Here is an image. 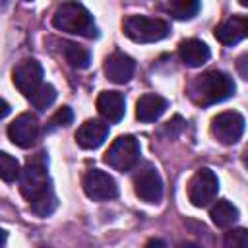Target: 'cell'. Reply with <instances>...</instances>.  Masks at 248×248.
I'll use <instances>...</instances> for the list:
<instances>
[{"instance_id": "obj_16", "label": "cell", "mask_w": 248, "mask_h": 248, "mask_svg": "<svg viewBox=\"0 0 248 248\" xmlns=\"http://www.w3.org/2000/svg\"><path fill=\"white\" fill-rule=\"evenodd\" d=\"M169 101L157 93H145L136 103V118L141 122H155L167 110Z\"/></svg>"}, {"instance_id": "obj_27", "label": "cell", "mask_w": 248, "mask_h": 248, "mask_svg": "<svg viewBox=\"0 0 248 248\" xmlns=\"http://www.w3.org/2000/svg\"><path fill=\"white\" fill-rule=\"evenodd\" d=\"M10 114V105H8V101H4L2 97H0V118H4V116H8Z\"/></svg>"}, {"instance_id": "obj_18", "label": "cell", "mask_w": 248, "mask_h": 248, "mask_svg": "<svg viewBox=\"0 0 248 248\" xmlns=\"http://www.w3.org/2000/svg\"><path fill=\"white\" fill-rule=\"evenodd\" d=\"M209 217L219 229H227L238 219V209L229 200H217L209 211Z\"/></svg>"}, {"instance_id": "obj_22", "label": "cell", "mask_w": 248, "mask_h": 248, "mask_svg": "<svg viewBox=\"0 0 248 248\" xmlns=\"http://www.w3.org/2000/svg\"><path fill=\"white\" fill-rule=\"evenodd\" d=\"M54 99H56V89H54L50 83H43V85L29 97L31 105H33L35 108H39V110L48 108V107L54 103Z\"/></svg>"}, {"instance_id": "obj_3", "label": "cell", "mask_w": 248, "mask_h": 248, "mask_svg": "<svg viewBox=\"0 0 248 248\" xmlns=\"http://www.w3.org/2000/svg\"><path fill=\"white\" fill-rule=\"evenodd\" d=\"M19 190L23 198L33 203L39 198L50 194V180H48V170H46V159L45 153H35L33 157L27 159L25 167L19 172Z\"/></svg>"}, {"instance_id": "obj_30", "label": "cell", "mask_w": 248, "mask_h": 248, "mask_svg": "<svg viewBox=\"0 0 248 248\" xmlns=\"http://www.w3.org/2000/svg\"><path fill=\"white\" fill-rule=\"evenodd\" d=\"M43 248H46V246H43Z\"/></svg>"}, {"instance_id": "obj_10", "label": "cell", "mask_w": 248, "mask_h": 248, "mask_svg": "<svg viewBox=\"0 0 248 248\" xmlns=\"http://www.w3.org/2000/svg\"><path fill=\"white\" fill-rule=\"evenodd\" d=\"M134 192L147 203H157L163 198V180L153 167H145L134 176Z\"/></svg>"}, {"instance_id": "obj_29", "label": "cell", "mask_w": 248, "mask_h": 248, "mask_svg": "<svg viewBox=\"0 0 248 248\" xmlns=\"http://www.w3.org/2000/svg\"><path fill=\"white\" fill-rule=\"evenodd\" d=\"M6 238H8L6 231H4V229H0V248H4V244H6Z\"/></svg>"}, {"instance_id": "obj_2", "label": "cell", "mask_w": 248, "mask_h": 248, "mask_svg": "<svg viewBox=\"0 0 248 248\" xmlns=\"http://www.w3.org/2000/svg\"><path fill=\"white\" fill-rule=\"evenodd\" d=\"M52 25L58 31L72 33V35H81L87 39H95L99 35L97 25L93 21V16L87 12L83 4L78 2H64L56 8L52 16Z\"/></svg>"}, {"instance_id": "obj_1", "label": "cell", "mask_w": 248, "mask_h": 248, "mask_svg": "<svg viewBox=\"0 0 248 248\" xmlns=\"http://www.w3.org/2000/svg\"><path fill=\"white\" fill-rule=\"evenodd\" d=\"M234 95V81L229 74L221 70H211L202 76H198L190 83V97L194 103L202 107H209L215 103H221Z\"/></svg>"}, {"instance_id": "obj_8", "label": "cell", "mask_w": 248, "mask_h": 248, "mask_svg": "<svg viewBox=\"0 0 248 248\" xmlns=\"http://www.w3.org/2000/svg\"><path fill=\"white\" fill-rule=\"evenodd\" d=\"M12 81L17 91L29 99L43 85V66L35 58L21 60L12 72Z\"/></svg>"}, {"instance_id": "obj_24", "label": "cell", "mask_w": 248, "mask_h": 248, "mask_svg": "<svg viewBox=\"0 0 248 248\" xmlns=\"http://www.w3.org/2000/svg\"><path fill=\"white\" fill-rule=\"evenodd\" d=\"M56 203H58V202H56V196L50 192V194L39 198L37 202L29 203V205H31V211H33L35 215H39V217H46V215H50V213L56 209Z\"/></svg>"}, {"instance_id": "obj_13", "label": "cell", "mask_w": 248, "mask_h": 248, "mask_svg": "<svg viewBox=\"0 0 248 248\" xmlns=\"http://www.w3.org/2000/svg\"><path fill=\"white\" fill-rule=\"evenodd\" d=\"M108 136V124L101 122V120H85L78 132H76V141L79 147L83 149H97L99 145H103V141Z\"/></svg>"}, {"instance_id": "obj_11", "label": "cell", "mask_w": 248, "mask_h": 248, "mask_svg": "<svg viewBox=\"0 0 248 248\" xmlns=\"http://www.w3.org/2000/svg\"><path fill=\"white\" fill-rule=\"evenodd\" d=\"M39 136V120L35 114L31 112H23L19 114L10 126H8V138L12 140L14 145L27 149L35 143Z\"/></svg>"}, {"instance_id": "obj_14", "label": "cell", "mask_w": 248, "mask_h": 248, "mask_svg": "<svg viewBox=\"0 0 248 248\" xmlns=\"http://www.w3.org/2000/svg\"><path fill=\"white\" fill-rule=\"evenodd\" d=\"M246 35H248V21L244 16H231L229 19H225L221 25L215 27V39L227 46L240 43Z\"/></svg>"}, {"instance_id": "obj_21", "label": "cell", "mask_w": 248, "mask_h": 248, "mask_svg": "<svg viewBox=\"0 0 248 248\" xmlns=\"http://www.w3.org/2000/svg\"><path fill=\"white\" fill-rule=\"evenodd\" d=\"M19 163L16 157H12L6 151H0V178L4 182H16L19 178Z\"/></svg>"}, {"instance_id": "obj_20", "label": "cell", "mask_w": 248, "mask_h": 248, "mask_svg": "<svg viewBox=\"0 0 248 248\" xmlns=\"http://www.w3.org/2000/svg\"><path fill=\"white\" fill-rule=\"evenodd\" d=\"M167 12L174 19H180V21L192 19L200 12V2H196V0H176V2H170L167 6Z\"/></svg>"}, {"instance_id": "obj_15", "label": "cell", "mask_w": 248, "mask_h": 248, "mask_svg": "<svg viewBox=\"0 0 248 248\" xmlns=\"http://www.w3.org/2000/svg\"><path fill=\"white\" fill-rule=\"evenodd\" d=\"M97 110L107 122H120L126 112L124 95L118 91H103L97 97Z\"/></svg>"}, {"instance_id": "obj_17", "label": "cell", "mask_w": 248, "mask_h": 248, "mask_svg": "<svg viewBox=\"0 0 248 248\" xmlns=\"http://www.w3.org/2000/svg\"><path fill=\"white\" fill-rule=\"evenodd\" d=\"M178 56H180V60L186 66L200 68V66H203L209 60L211 52H209V46L203 41H200V39H186V41H182L178 45Z\"/></svg>"}, {"instance_id": "obj_26", "label": "cell", "mask_w": 248, "mask_h": 248, "mask_svg": "<svg viewBox=\"0 0 248 248\" xmlns=\"http://www.w3.org/2000/svg\"><path fill=\"white\" fill-rule=\"evenodd\" d=\"M143 248H167V242L161 238H149Z\"/></svg>"}, {"instance_id": "obj_28", "label": "cell", "mask_w": 248, "mask_h": 248, "mask_svg": "<svg viewBox=\"0 0 248 248\" xmlns=\"http://www.w3.org/2000/svg\"><path fill=\"white\" fill-rule=\"evenodd\" d=\"M178 248H203V246H200V244H196V242H182Z\"/></svg>"}, {"instance_id": "obj_4", "label": "cell", "mask_w": 248, "mask_h": 248, "mask_svg": "<svg viewBox=\"0 0 248 248\" xmlns=\"http://www.w3.org/2000/svg\"><path fill=\"white\" fill-rule=\"evenodd\" d=\"M124 35L134 43H157L170 33V25L161 17L130 16L124 19Z\"/></svg>"}, {"instance_id": "obj_19", "label": "cell", "mask_w": 248, "mask_h": 248, "mask_svg": "<svg viewBox=\"0 0 248 248\" xmlns=\"http://www.w3.org/2000/svg\"><path fill=\"white\" fill-rule=\"evenodd\" d=\"M62 52H64V58L66 62L76 68V70H85L89 64H91V54L85 46L78 45V43H64L62 46Z\"/></svg>"}, {"instance_id": "obj_9", "label": "cell", "mask_w": 248, "mask_h": 248, "mask_svg": "<svg viewBox=\"0 0 248 248\" xmlns=\"http://www.w3.org/2000/svg\"><path fill=\"white\" fill-rule=\"evenodd\" d=\"M83 192L87 198L95 202H105V200H112L118 196V186H116V180L108 172L91 169L83 176Z\"/></svg>"}, {"instance_id": "obj_23", "label": "cell", "mask_w": 248, "mask_h": 248, "mask_svg": "<svg viewBox=\"0 0 248 248\" xmlns=\"http://www.w3.org/2000/svg\"><path fill=\"white\" fill-rule=\"evenodd\" d=\"M221 248H248V231L242 227L231 229L229 232H225Z\"/></svg>"}, {"instance_id": "obj_25", "label": "cell", "mask_w": 248, "mask_h": 248, "mask_svg": "<svg viewBox=\"0 0 248 248\" xmlns=\"http://www.w3.org/2000/svg\"><path fill=\"white\" fill-rule=\"evenodd\" d=\"M72 120H74V112H72V108H70V107H62V108H58V110L52 114V118H50V126H70Z\"/></svg>"}, {"instance_id": "obj_12", "label": "cell", "mask_w": 248, "mask_h": 248, "mask_svg": "<svg viewBox=\"0 0 248 248\" xmlns=\"http://www.w3.org/2000/svg\"><path fill=\"white\" fill-rule=\"evenodd\" d=\"M136 62L128 54L116 50L105 58V74L112 83H128L134 76Z\"/></svg>"}, {"instance_id": "obj_5", "label": "cell", "mask_w": 248, "mask_h": 248, "mask_svg": "<svg viewBox=\"0 0 248 248\" xmlns=\"http://www.w3.org/2000/svg\"><path fill=\"white\" fill-rule=\"evenodd\" d=\"M140 159V143L134 136H118L108 151L105 153V163L114 170H130Z\"/></svg>"}, {"instance_id": "obj_6", "label": "cell", "mask_w": 248, "mask_h": 248, "mask_svg": "<svg viewBox=\"0 0 248 248\" xmlns=\"http://www.w3.org/2000/svg\"><path fill=\"white\" fill-rule=\"evenodd\" d=\"M217 192H219V180L217 174L209 169L196 170L188 182V200L196 207H205L211 202H215Z\"/></svg>"}, {"instance_id": "obj_7", "label": "cell", "mask_w": 248, "mask_h": 248, "mask_svg": "<svg viewBox=\"0 0 248 248\" xmlns=\"http://www.w3.org/2000/svg\"><path fill=\"white\" fill-rule=\"evenodd\" d=\"M211 134L225 145L236 143L244 134V116L236 110H225L211 118Z\"/></svg>"}]
</instances>
